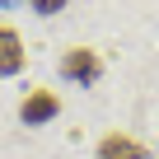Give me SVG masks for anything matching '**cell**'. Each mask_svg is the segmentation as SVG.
Masks as SVG:
<instances>
[{"instance_id":"obj_5","label":"cell","mask_w":159,"mask_h":159,"mask_svg":"<svg viewBox=\"0 0 159 159\" xmlns=\"http://www.w3.org/2000/svg\"><path fill=\"white\" fill-rule=\"evenodd\" d=\"M70 5V0H28V10H38V14H61Z\"/></svg>"},{"instance_id":"obj_1","label":"cell","mask_w":159,"mask_h":159,"mask_svg":"<svg viewBox=\"0 0 159 159\" xmlns=\"http://www.w3.org/2000/svg\"><path fill=\"white\" fill-rule=\"evenodd\" d=\"M61 80H70V84H98L103 80V56L94 47H70L61 56Z\"/></svg>"},{"instance_id":"obj_3","label":"cell","mask_w":159,"mask_h":159,"mask_svg":"<svg viewBox=\"0 0 159 159\" xmlns=\"http://www.w3.org/2000/svg\"><path fill=\"white\" fill-rule=\"evenodd\" d=\"M94 159H150V150H145L136 136H126V131H108V136L94 145Z\"/></svg>"},{"instance_id":"obj_4","label":"cell","mask_w":159,"mask_h":159,"mask_svg":"<svg viewBox=\"0 0 159 159\" xmlns=\"http://www.w3.org/2000/svg\"><path fill=\"white\" fill-rule=\"evenodd\" d=\"M24 61H28V52H24V38H19L10 24H0V80L19 75V70H24Z\"/></svg>"},{"instance_id":"obj_2","label":"cell","mask_w":159,"mask_h":159,"mask_svg":"<svg viewBox=\"0 0 159 159\" xmlns=\"http://www.w3.org/2000/svg\"><path fill=\"white\" fill-rule=\"evenodd\" d=\"M56 112H61V98H56L52 89H28L24 103H19V122H24V126H47Z\"/></svg>"}]
</instances>
